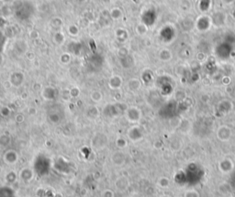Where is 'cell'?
<instances>
[{
  "label": "cell",
  "mask_w": 235,
  "mask_h": 197,
  "mask_svg": "<svg viewBox=\"0 0 235 197\" xmlns=\"http://www.w3.org/2000/svg\"><path fill=\"white\" fill-rule=\"evenodd\" d=\"M170 184V180L168 179L166 177H162L160 178L159 181H158V185L160 187H162V188H167Z\"/></svg>",
  "instance_id": "1"
},
{
  "label": "cell",
  "mask_w": 235,
  "mask_h": 197,
  "mask_svg": "<svg viewBox=\"0 0 235 197\" xmlns=\"http://www.w3.org/2000/svg\"><path fill=\"white\" fill-rule=\"evenodd\" d=\"M184 197H199V193L196 190H189L185 193Z\"/></svg>",
  "instance_id": "2"
},
{
  "label": "cell",
  "mask_w": 235,
  "mask_h": 197,
  "mask_svg": "<svg viewBox=\"0 0 235 197\" xmlns=\"http://www.w3.org/2000/svg\"><path fill=\"white\" fill-rule=\"evenodd\" d=\"M162 197H170V196H166V195H164V196H162Z\"/></svg>",
  "instance_id": "3"
}]
</instances>
